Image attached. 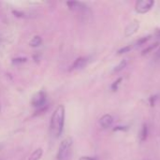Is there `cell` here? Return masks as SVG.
I'll return each instance as SVG.
<instances>
[{"label": "cell", "instance_id": "cell-1", "mask_svg": "<svg viewBox=\"0 0 160 160\" xmlns=\"http://www.w3.org/2000/svg\"><path fill=\"white\" fill-rule=\"evenodd\" d=\"M65 124V107L59 105L54 110L50 121V132L52 137L59 138L64 130Z\"/></svg>", "mask_w": 160, "mask_h": 160}, {"label": "cell", "instance_id": "cell-2", "mask_svg": "<svg viewBox=\"0 0 160 160\" xmlns=\"http://www.w3.org/2000/svg\"><path fill=\"white\" fill-rule=\"evenodd\" d=\"M72 142H73L70 137H68L62 141V142L59 146L58 152H57V156H56L57 160H67L68 158L70 152H71Z\"/></svg>", "mask_w": 160, "mask_h": 160}, {"label": "cell", "instance_id": "cell-3", "mask_svg": "<svg viewBox=\"0 0 160 160\" xmlns=\"http://www.w3.org/2000/svg\"><path fill=\"white\" fill-rule=\"evenodd\" d=\"M46 102H47V95L44 91H39L36 93L31 98V105L37 109L45 106Z\"/></svg>", "mask_w": 160, "mask_h": 160}, {"label": "cell", "instance_id": "cell-4", "mask_svg": "<svg viewBox=\"0 0 160 160\" xmlns=\"http://www.w3.org/2000/svg\"><path fill=\"white\" fill-rule=\"evenodd\" d=\"M155 2L153 0H140V1H137L135 9L138 13L143 14V13L148 12L152 8Z\"/></svg>", "mask_w": 160, "mask_h": 160}, {"label": "cell", "instance_id": "cell-5", "mask_svg": "<svg viewBox=\"0 0 160 160\" xmlns=\"http://www.w3.org/2000/svg\"><path fill=\"white\" fill-rule=\"evenodd\" d=\"M139 27H140V23H139V22H138L137 20H134L133 22H131L127 26V28H126V30H125V35H126V37H130V36L134 35V34L138 31Z\"/></svg>", "mask_w": 160, "mask_h": 160}, {"label": "cell", "instance_id": "cell-6", "mask_svg": "<svg viewBox=\"0 0 160 160\" xmlns=\"http://www.w3.org/2000/svg\"><path fill=\"white\" fill-rule=\"evenodd\" d=\"M88 63V59L86 57H79L77 58L73 65L71 66V68L70 70H76V69H81V68H83Z\"/></svg>", "mask_w": 160, "mask_h": 160}, {"label": "cell", "instance_id": "cell-7", "mask_svg": "<svg viewBox=\"0 0 160 160\" xmlns=\"http://www.w3.org/2000/svg\"><path fill=\"white\" fill-rule=\"evenodd\" d=\"M112 123H113V118L110 114H105L99 119V125L104 129L109 128L112 125Z\"/></svg>", "mask_w": 160, "mask_h": 160}, {"label": "cell", "instance_id": "cell-8", "mask_svg": "<svg viewBox=\"0 0 160 160\" xmlns=\"http://www.w3.org/2000/svg\"><path fill=\"white\" fill-rule=\"evenodd\" d=\"M67 5L69 7V8L71 10H75V11H84L87 9V7H85L84 4H82L81 2H77V1L68 2Z\"/></svg>", "mask_w": 160, "mask_h": 160}, {"label": "cell", "instance_id": "cell-9", "mask_svg": "<svg viewBox=\"0 0 160 160\" xmlns=\"http://www.w3.org/2000/svg\"><path fill=\"white\" fill-rule=\"evenodd\" d=\"M42 44V38L39 36H35L32 38V39L29 42V45L33 48H37L39 47Z\"/></svg>", "mask_w": 160, "mask_h": 160}, {"label": "cell", "instance_id": "cell-10", "mask_svg": "<svg viewBox=\"0 0 160 160\" xmlns=\"http://www.w3.org/2000/svg\"><path fill=\"white\" fill-rule=\"evenodd\" d=\"M42 155H43V150L41 148H38L32 153L28 160H39L42 158Z\"/></svg>", "mask_w": 160, "mask_h": 160}, {"label": "cell", "instance_id": "cell-11", "mask_svg": "<svg viewBox=\"0 0 160 160\" xmlns=\"http://www.w3.org/2000/svg\"><path fill=\"white\" fill-rule=\"evenodd\" d=\"M147 134H148V128H147L146 124H144L141 129V132H140V140L142 142L145 141L147 138Z\"/></svg>", "mask_w": 160, "mask_h": 160}, {"label": "cell", "instance_id": "cell-12", "mask_svg": "<svg viewBox=\"0 0 160 160\" xmlns=\"http://www.w3.org/2000/svg\"><path fill=\"white\" fill-rule=\"evenodd\" d=\"M127 66V61L126 60H123L120 62V64L118 66H116L113 69V72H120L121 70H123Z\"/></svg>", "mask_w": 160, "mask_h": 160}, {"label": "cell", "instance_id": "cell-13", "mask_svg": "<svg viewBox=\"0 0 160 160\" xmlns=\"http://www.w3.org/2000/svg\"><path fill=\"white\" fill-rule=\"evenodd\" d=\"M158 42H157V43H155V44H152V45H151V46H149L148 48L144 49V50L142 51V55H145V54L149 53V52H151L152 50H154L155 48H157V47H158Z\"/></svg>", "mask_w": 160, "mask_h": 160}, {"label": "cell", "instance_id": "cell-14", "mask_svg": "<svg viewBox=\"0 0 160 160\" xmlns=\"http://www.w3.org/2000/svg\"><path fill=\"white\" fill-rule=\"evenodd\" d=\"M48 108H49V106L46 104L45 106H43V107H41V108H39V109H38L37 111H36V112H35V114H34V116H38V115H40V114H42V113H44L45 112H47V110H48Z\"/></svg>", "mask_w": 160, "mask_h": 160}, {"label": "cell", "instance_id": "cell-15", "mask_svg": "<svg viewBox=\"0 0 160 160\" xmlns=\"http://www.w3.org/2000/svg\"><path fill=\"white\" fill-rule=\"evenodd\" d=\"M122 81V78H119L117 81H115L112 84V91H116L118 89V85L120 84V82Z\"/></svg>", "mask_w": 160, "mask_h": 160}, {"label": "cell", "instance_id": "cell-16", "mask_svg": "<svg viewBox=\"0 0 160 160\" xmlns=\"http://www.w3.org/2000/svg\"><path fill=\"white\" fill-rule=\"evenodd\" d=\"M131 49H132V46H131V45H128V46H127V47L122 48L121 50H119V51H118V54H122V53L128 52H129Z\"/></svg>", "mask_w": 160, "mask_h": 160}, {"label": "cell", "instance_id": "cell-17", "mask_svg": "<svg viewBox=\"0 0 160 160\" xmlns=\"http://www.w3.org/2000/svg\"><path fill=\"white\" fill-rule=\"evenodd\" d=\"M26 62V58L25 57H19V58H15L12 60V63L13 64H22V63H24Z\"/></svg>", "mask_w": 160, "mask_h": 160}, {"label": "cell", "instance_id": "cell-18", "mask_svg": "<svg viewBox=\"0 0 160 160\" xmlns=\"http://www.w3.org/2000/svg\"><path fill=\"white\" fill-rule=\"evenodd\" d=\"M149 39H150V36H148V37H144V38H141V39L138 41V45H142V44H144L146 41H148Z\"/></svg>", "mask_w": 160, "mask_h": 160}, {"label": "cell", "instance_id": "cell-19", "mask_svg": "<svg viewBox=\"0 0 160 160\" xmlns=\"http://www.w3.org/2000/svg\"><path fill=\"white\" fill-rule=\"evenodd\" d=\"M79 160H95L94 158H90V157H82Z\"/></svg>", "mask_w": 160, "mask_h": 160}, {"label": "cell", "instance_id": "cell-20", "mask_svg": "<svg viewBox=\"0 0 160 160\" xmlns=\"http://www.w3.org/2000/svg\"><path fill=\"white\" fill-rule=\"evenodd\" d=\"M155 57L157 58V59H160V49L156 52V54H155Z\"/></svg>", "mask_w": 160, "mask_h": 160}, {"label": "cell", "instance_id": "cell-21", "mask_svg": "<svg viewBox=\"0 0 160 160\" xmlns=\"http://www.w3.org/2000/svg\"><path fill=\"white\" fill-rule=\"evenodd\" d=\"M156 35H157L158 37H160V29H159V30H158V31H157Z\"/></svg>", "mask_w": 160, "mask_h": 160}, {"label": "cell", "instance_id": "cell-22", "mask_svg": "<svg viewBox=\"0 0 160 160\" xmlns=\"http://www.w3.org/2000/svg\"><path fill=\"white\" fill-rule=\"evenodd\" d=\"M0 109H1V106H0Z\"/></svg>", "mask_w": 160, "mask_h": 160}]
</instances>
